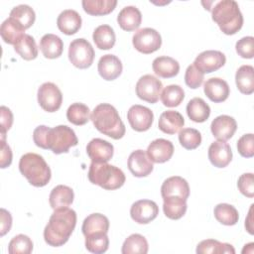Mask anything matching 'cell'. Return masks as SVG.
Returning <instances> with one entry per match:
<instances>
[{
  "mask_svg": "<svg viewBox=\"0 0 254 254\" xmlns=\"http://www.w3.org/2000/svg\"><path fill=\"white\" fill-rule=\"evenodd\" d=\"M33 140L38 147L49 149L56 155L67 153L69 148L78 143L74 131L66 125H59L54 128L40 125L33 132Z\"/></svg>",
  "mask_w": 254,
  "mask_h": 254,
  "instance_id": "1",
  "label": "cell"
},
{
  "mask_svg": "<svg viewBox=\"0 0 254 254\" xmlns=\"http://www.w3.org/2000/svg\"><path fill=\"white\" fill-rule=\"evenodd\" d=\"M76 225V213L69 207L54 209L49 222L44 229V239L47 244L60 247L65 244Z\"/></svg>",
  "mask_w": 254,
  "mask_h": 254,
  "instance_id": "2",
  "label": "cell"
},
{
  "mask_svg": "<svg viewBox=\"0 0 254 254\" xmlns=\"http://www.w3.org/2000/svg\"><path fill=\"white\" fill-rule=\"evenodd\" d=\"M90 119L100 133L112 139L118 140L125 135V125L116 108L109 103H100L95 106Z\"/></svg>",
  "mask_w": 254,
  "mask_h": 254,
  "instance_id": "3",
  "label": "cell"
},
{
  "mask_svg": "<svg viewBox=\"0 0 254 254\" xmlns=\"http://www.w3.org/2000/svg\"><path fill=\"white\" fill-rule=\"evenodd\" d=\"M207 10L211 12L212 20L225 35H234L243 26L242 13L238 3L234 0L214 2V5Z\"/></svg>",
  "mask_w": 254,
  "mask_h": 254,
  "instance_id": "4",
  "label": "cell"
},
{
  "mask_svg": "<svg viewBox=\"0 0 254 254\" xmlns=\"http://www.w3.org/2000/svg\"><path fill=\"white\" fill-rule=\"evenodd\" d=\"M19 170L28 182L37 188L48 185L52 177L49 165L42 156L36 153L24 154L19 161Z\"/></svg>",
  "mask_w": 254,
  "mask_h": 254,
  "instance_id": "5",
  "label": "cell"
},
{
  "mask_svg": "<svg viewBox=\"0 0 254 254\" xmlns=\"http://www.w3.org/2000/svg\"><path fill=\"white\" fill-rule=\"evenodd\" d=\"M87 176L91 184L97 185L107 190H114L121 188L126 181L122 170L107 162L91 161Z\"/></svg>",
  "mask_w": 254,
  "mask_h": 254,
  "instance_id": "6",
  "label": "cell"
},
{
  "mask_svg": "<svg viewBox=\"0 0 254 254\" xmlns=\"http://www.w3.org/2000/svg\"><path fill=\"white\" fill-rule=\"evenodd\" d=\"M94 50L91 44L83 39L73 40L68 47V60L77 68L84 69L89 67L94 60Z\"/></svg>",
  "mask_w": 254,
  "mask_h": 254,
  "instance_id": "7",
  "label": "cell"
},
{
  "mask_svg": "<svg viewBox=\"0 0 254 254\" xmlns=\"http://www.w3.org/2000/svg\"><path fill=\"white\" fill-rule=\"evenodd\" d=\"M134 48L145 55L158 51L162 45V38L158 31L153 28H143L135 32L132 38Z\"/></svg>",
  "mask_w": 254,
  "mask_h": 254,
  "instance_id": "8",
  "label": "cell"
},
{
  "mask_svg": "<svg viewBox=\"0 0 254 254\" xmlns=\"http://www.w3.org/2000/svg\"><path fill=\"white\" fill-rule=\"evenodd\" d=\"M37 96L40 106L47 112H56L62 106V91L53 82L43 83L38 89Z\"/></svg>",
  "mask_w": 254,
  "mask_h": 254,
  "instance_id": "9",
  "label": "cell"
},
{
  "mask_svg": "<svg viewBox=\"0 0 254 254\" xmlns=\"http://www.w3.org/2000/svg\"><path fill=\"white\" fill-rule=\"evenodd\" d=\"M163 88L162 81L152 74L141 76L136 83L137 96L149 103H156L159 100Z\"/></svg>",
  "mask_w": 254,
  "mask_h": 254,
  "instance_id": "10",
  "label": "cell"
},
{
  "mask_svg": "<svg viewBox=\"0 0 254 254\" xmlns=\"http://www.w3.org/2000/svg\"><path fill=\"white\" fill-rule=\"evenodd\" d=\"M127 119L133 130L145 132L151 128L154 121V114L148 107L135 104L129 108Z\"/></svg>",
  "mask_w": 254,
  "mask_h": 254,
  "instance_id": "11",
  "label": "cell"
},
{
  "mask_svg": "<svg viewBox=\"0 0 254 254\" xmlns=\"http://www.w3.org/2000/svg\"><path fill=\"white\" fill-rule=\"evenodd\" d=\"M226 63L225 55L219 51L208 50L200 53L194 60L193 65L203 74L210 73L222 67Z\"/></svg>",
  "mask_w": 254,
  "mask_h": 254,
  "instance_id": "12",
  "label": "cell"
},
{
  "mask_svg": "<svg viewBox=\"0 0 254 254\" xmlns=\"http://www.w3.org/2000/svg\"><path fill=\"white\" fill-rule=\"evenodd\" d=\"M159 214L157 203L150 199L135 201L130 208L131 218L139 224H147L153 221Z\"/></svg>",
  "mask_w": 254,
  "mask_h": 254,
  "instance_id": "13",
  "label": "cell"
},
{
  "mask_svg": "<svg viewBox=\"0 0 254 254\" xmlns=\"http://www.w3.org/2000/svg\"><path fill=\"white\" fill-rule=\"evenodd\" d=\"M127 166L131 174L137 178L149 176L154 169L153 162H151L147 153L143 150L133 151L129 155Z\"/></svg>",
  "mask_w": 254,
  "mask_h": 254,
  "instance_id": "14",
  "label": "cell"
},
{
  "mask_svg": "<svg viewBox=\"0 0 254 254\" xmlns=\"http://www.w3.org/2000/svg\"><path fill=\"white\" fill-rule=\"evenodd\" d=\"M162 197H182L188 199L190 196V187L188 182L180 177H170L164 181L161 187Z\"/></svg>",
  "mask_w": 254,
  "mask_h": 254,
  "instance_id": "15",
  "label": "cell"
},
{
  "mask_svg": "<svg viewBox=\"0 0 254 254\" xmlns=\"http://www.w3.org/2000/svg\"><path fill=\"white\" fill-rule=\"evenodd\" d=\"M146 153L151 162L162 164L172 158L174 154V145L167 139L159 138L149 144Z\"/></svg>",
  "mask_w": 254,
  "mask_h": 254,
  "instance_id": "16",
  "label": "cell"
},
{
  "mask_svg": "<svg viewBox=\"0 0 254 254\" xmlns=\"http://www.w3.org/2000/svg\"><path fill=\"white\" fill-rule=\"evenodd\" d=\"M237 129L235 119L228 115H219L214 118L210 124L212 135L219 141L229 140Z\"/></svg>",
  "mask_w": 254,
  "mask_h": 254,
  "instance_id": "17",
  "label": "cell"
},
{
  "mask_svg": "<svg viewBox=\"0 0 254 254\" xmlns=\"http://www.w3.org/2000/svg\"><path fill=\"white\" fill-rule=\"evenodd\" d=\"M86 153L92 162H108L113 157L114 148L108 141L94 138L87 144Z\"/></svg>",
  "mask_w": 254,
  "mask_h": 254,
  "instance_id": "18",
  "label": "cell"
},
{
  "mask_svg": "<svg viewBox=\"0 0 254 254\" xmlns=\"http://www.w3.org/2000/svg\"><path fill=\"white\" fill-rule=\"evenodd\" d=\"M203 91L205 95L214 103L225 101L230 93L228 83L219 77H211L203 84Z\"/></svg>",
  "mask_w": 254,
  "mask_h": 254,
  "instance_id": "19",
  "label": "cell"
},
{
  "mask_svg": "<svg viewBox=\"0 0 254 254\" xmlns=\"http://www.w3.org/2000/svg\"><path fill=\"white\" fill-rule=\"evenodd\" d=\"M208 159L216 168H225L232 160V151L225 141H214L208 148Z\"/></svg>",
  "mask_w": 254,
  "mask_h": 254,
  "instance_id": "20",
  "label": "cell"
},
{
  "mask_svg": "<svg viewBox=\"0 0 254 254\" xmlns=\"http://www.w3.org/2000/svg\"><path fill=\"white\" fill-rule=\"evenodd\" d=\"M97 69L103 79L114 80L121 74L123 66L121 61L116 56L107 54L99 59Z\"/></svg>",
  "mask_w": 254,
  "mask_h": 254,
  "instance_id": "21",
  "label": "cell"
},
{
  "mask_svg": "<svg viewBox=\"0 0 254 254\" xmlns=\"http://www.w3.org/2000/svg\"><path fill=\"white\" fill-rule=\"evenodd\" d=\"M185 125V119L183 115L175 110L164 111L159 118L158 127L159 129L168 134L174 135L178 133Z\"/></svg>",
  "mask_w": 254,
  "mask_h": 254,
  "instance_id": "22",
  "label": "cell"
},
{
  "mask_svg": "<svg viewBox=\"0 0 254 254\" xmlns=\"http://www.w3.org/2000/svg\"><path fill=\"white\" fill-rule=\"evenodd\" d=\"M57 26L62 33L68 36L73 35L81 27V17L75 10H64L58 16Z\"/></svg>",
  "mask_w": 254,
  "mask_h": 254,
  "instance_id": "23",
  "label": "cell"
},
{
  "mask_svg": "<svg viewBox=\"0 0 254 254\" xmlns=\"http://www.w3.org/2000/svg\"><path fill=\"white\" fill-rule=\"evenodd\" d=\"M117 22L122 30L131 32L140 27L142 22V14L137 7L126 6L119 12Z\"/></svg>",
  "mask_w": 254,
  "mask_h": 254,
  "instance_id": "24",
  "label": "cell"
},
{
  "mask_svg": "<svg viewBox=\"0 0 254 254\" xmlns=\"http://www.w3.org/2000/svg\"><path fill=\"white\" fill-rule=\"evenodd\" d=\"M152 68L156 75L163 78H171L179 73L180 64L171 57L162 56L153 61Z\"/></svg>",
  "mask_w": 254,
  "mask_h": 254,
  "instance_id": "25",
  "label": "cell"
},
{
  "mask_svg": "<svg viewBox=\"0 0 254 254\" xmlns=\"http://www.w3.org/2000/svg\"><path fill=\"white\" fill-rule=\"evenodd\" d=\"M73 198L74 193L71 188L64 185H59L52 190L49 201L51 207L57 209L61 207H68L73 202Z\"/></svg>",
  "mask_w": 254,
  "mask_h": 254,
  "instance_id": "26",
  "label": "cell"
},
{
  "mask_svg": "<svg viewBox=\"0 0 254 254\" xmlns=\"http://www.w3.org/2000/svg\"><path fill=\"white\" fill-rule=\"evenodd\" d=\"M40 50L45 58L57 59L62 56L64 43L62 39L55 34H46L40 41Z\"/></svg>",
  "mask_w": 254,
  "mask_h": 254,
  "instance_id": "27",
  "label": "cell"
},
{
  "mask_svg": "<svg viewBox=\"0 0 254 254\" xmlns=\"http://www.w3.org/2000/svg\"><path fill=\"white\" fill-rule=\"evenodd\" d=\"M24 32H25V29L11 17L6 19L1 24L0 35L2 37V40L6 44L15 46L21 40V38L25 35Z\"/></svg>",
  "mask_w": 254,
  "mask_h": 254,
  "instance_id": "28",
  "label": "cell"
},
{
  "mask_svg": "<svg viewBox=\"0 0 254 254\" xmlns=\"http://www.w3.org/2000/svg\"><path fill=\"white\" fill-rule=\"evenodd\" d=\"M235 82L241 93L252 94L254 92V67L249 64L241 65L236 71Z\"/></svg>",
  "mask_w": 254,
  "mask_h": 254,
  "instance_id": "29",
  "label": "cell"
},
{
  "mask_svg": "<svg viewBox=\"0 0 254 254\" xmlns=\"http://www.w3.org/2000/svg\"><path fill=\"white\" fill-rule=\"evenodd\" d=\"M109 229L108 218L101 213H91L83 220L81 230L84 236L104 232L107 233Z\"/></svg>",
  "mask_w": 254,
  "mask_h": 254,
  "instance_id": "30",
  "label": "cell"
},
{
  "mask_svg": "<svg viewBox=\"0 0 254 254\" xmlns=\"http://www.w3.org/2000/svg\"><path fill=\"white\" fill-rule=\"evenodd\" d=\"M187 114L191 121L202 123L208 119L210 115V107L202 98L193 97L188 102Z\"/></svg>",
  "mask_w": 254,
  "mask_h": 254,
  "instance_id": "31",
  "label": "cell"
},
{
  "mask_svg": "<svg viewBox=\"0 0 254 254\" xmlns=\"http://www.w3.org/2000/svg\"><path fill=\"white\" fill-rule=\"evenodd\" d=\"M92 39L99 50H110L115 45L116 35L109 25L103 24L93 31Z\"/></svg>",
  "mask_w": 254,
  "mask_h": 254,
  "instance_id": "32",
  "label": "cell"
},
{
  "mask_svg": "<svg viewBox=\"0 0 254 254\" xmlns=\"http://www.w3.org/2000/svg\"><path fill=\"white\" fill-rule=\"evenodd\" d=\"M83 10L91 16H103L111 13L116 5V0H83Z\"/></svg>",
  "mask_w": 254,
  "mask_h": 254,
  "instance_id": "33",
  "label": "cell"
},
{
  "mask_svg": "<svg viewBox=\"0 0 254 254\" xmlns=\"http://www.w3.org/2000/svg\"><path fill=\"white\" fill-rule=\"evenodd\" d=\"M163 199V210L168 218L177 220L185 215L188 208L187 199L182 197H165Z\"/></svg>",
  "mask_w": 254,
  "mask_h": 254,
  "instance_id": "34",
  "label": "cell"
},
{
  "mask_svg": "<svg viewBox=\"0 0 254 254\" xmlns=\"http://www.w3.org/2000/svg\"><path fill=\"white\" fill-rule=\"evenodd\" d=\"M197 254H234L235 250L231 244L222 243L215 239H205L196 246Z\"/></svg>",
  "mask_w": 254,
  "mask_h": 254,
  "instance_id": "35",
  "label": "cell"
},
{
  "mask_svg": "<svg viewBox=\"0 0 254 254\" xmlns=\"http://www.w3.org/2000/svg\"><path fill=\"white\" fill-rule=\"evenodd\" d=\"M149 246L146 238L138 233L131 234L123 242L122 254H146Z\"/></svg>",
  "mask_w": 254,
  "mask_h": 254,
  "instance_id": "36",
  "label": "cell"
},
{
  "mask_svg": "<svg viewBox=\"0 0 254 254\" xmlns=\"http://www.w3.org/2000/svg\"><path fill=\"white\" fill-rule=\"evenodd\" d=\"M213 214L218 222L227 226L235 225L239 219L237 209L228 203H218L214 207Z\"/></svg>",
  "mask_w": 254,
  "mask_h": 254,
  "instance_id": "37",
  "label": "cell"
},
{
  "mask_svg": "<svg viewBox=\"0 0 254 254\" xmlns=\"http://www.w3.org/2000/svg\"><path fill=\"white\" fill-rule=\"evenodd\" d=\"M14 50L25 61H32L38 57V47L35 39L28 34H25L21 38L14 46Z\"/></svg>",
  "mask_w": 254,
  "mask_h": 254,
  "instance_id": "38",
  "label": "cell"
},
{
  "mask_svg": "<svg viewBox=\"0 0 254 254\" xmlns=\"http://www.w3.org/2000/svg\"><path fill=\"white\" fill-rule=\"evenodd\" d=\"M66 118L71 124L81 126L90 120V110L87 105L80 102H75L69 105L67 108Z\"/></svg>",
  "mask_w": 254,
  "mask_h": 254,
  "instance_id": "39",
  "label": "cell"
},
{
  "mask_svg": "<svg viewBox=\"0 0 254 254\" xmlns=\"http://www.w3.org/2000/svg\"><path fill=\"white\" fill-rule=\"evenodd\" d=\"M10 17L17 21L25 30L29 29L36 20L35 11L26 4L15 6L10 12Z\"/></svg>",
  "mask_w": 254,
  "mask_h": 254,
  "instance_id": "40",
  "label": "cell"
},
{
  "mask_svg": "<svg viewBox=\"0 0 254 254\" xmlns=\"http://www.w3.org/2000/svg\"><path fill=\"white\" fill-rule=\"evenodd\" d=\"M162 103L167 107H177L179 106L185 98V91L183 87L177 84H171L166 86L161 95Z\"/></svg>",
  "mask_w": 254,
  "mask_h": 254,
  "instance_id": "41",
  "label": "cell"
},
{
  "mask_svg": "<svg viewBox=\"0 0 254 254\" xmlns=\"http://www.w3.org/2000/svg\"><path fill=\"white\" fill-rule=\"evenodd\" d=\"M109 247V238L107 233L99 232L85 236V248L94 254H101L107 251Z\"/></svg>",
  "mask_w": 254,
  "mask_h": 254,
  "instance_id": "42",
  "label": "cell"
},
{
  "mask_svg": "<svg viewBox=\"0 0 254 254\" xmlns=\"http://www.w3.org/2000/svg\"><path fill=\"white\" fill-rule=\"evenodd\" d=\"M33 251V241L25 234L14 236L8 245L9 254H30Z\"/></svg>",
  "mask_w": 254,
  "mask_h": 254,
  "instance_id": "43",
  "label": "cell"
},
{
  "mask_svg": "<svg viewBox=\"0 0 254 254\" xmlns=\"http://www.w3.org/2000/svg\"><path fill=\"white\" fill-rule=\"evenodd\" d=\"M179 141L187 150L196 149L201 143V134L194 128H183L179 132Z\"/></svg>",
  "mask_w": 254,
  "mask_h": 254,
  "instance_id": "44",
  "label": "cell"
},
{
  "mask_svg": "<svg viewBox=\"0 0 254 254\" xmlns=\"http://www.w3.org/2000/svg\"><path fill=\"white\" fill-rule=\"evenodd\" d=\"M235 50L241 58L252 59L254 57V38L252 36L241 38L237 41Z\"/></svg>",
  "mask_w": 254,
  "mask_h": 254,
  "instance_id": "45",
  "label": "cell"
},
{
  "mask_svg": "<svg viewBox=\"0 0 254 254\" xmlns=\"http://www.w3.org/2000/svg\"><path fill=\"white\" fill-rule=\"evenodd\" d=\"M237 150L244 158H252L254 156V137L252 133L244 134L238 139Z\"/></svg>",
  "mask_w": 254,
  "mask_h": 254,
  "instance_id": "46",
  "label": "cell"
},
{
  "mask_svg": "<svg viewBox=\"0 0 254 254\" xmlns=\"http://www.w3.org/2000/svg\"><path fill=\"white\" fill-rule=\"evenodd\" d=\"M203 81V73L198 70L193 64L188 66L185 73V82L186 84L192 89L198 88Z\"/></svg>",
  "mask_w": 254,
  "mask_h": 254,
  "instance_id": "47",
  "label": "cell"
},
{
  "mask_svg": "<svg viewBox=\"0 0 254 254\" xmlns=\"http://www.w3.org/2000/svg\"><path fill=\"white\" fill-rule=\"evenodd\" d=\"M237 187L239 191L249 197L252 198L254 196V176L252 173H245L241 175L237 181Z\"/></svg>",
  "mask_w": 254,
  "mask_h": 254,
  "instance_id": "48",
  "label": "cell"
},
{
  "mask_svg": "<svg viewBox=\"0 0 254 254\" xmlns=\"http://www.w3.org/2000/svg\"><path fill=\"white\" fill-rule=\"evenodd\" d=\"M0 112H1V139H5L6 138V132L12 127L13 124V114L12 111L2 105L0 107Z\"/></svg>",
  "mask_w": 254,
  "mask_h": 254,
  "instance_id": "49",
  "label": "cell"
},
{
  "mask_svg": "<svg viewBox=\"0 0 254 254\" xmlns=\"http://www.w3.org/2000/svg\"><path fill=\"white\" fill-rule=\"evenodd\" d=\"M12 151L10 146L6 143L5 139H1V153H0V166L2 169L9 167L12 163Z\"/></svg>",
  "mask_w": 254,
  "mask_h": 254,
  "instance_id": "50",
  "label": "cell"
},
{
  "mask_svg": "<svg viewBox=\"0 0 254 254\" xmlns=\"http://www.w3.org/2000/svg\"><path fill=\"white\" fill-rule=\"evenodd\" d=\"M1 230H0V235L4 236L7 232L10 231L11 226H12V216L11 213L4 209L1 208Z\"/></svg>",
  "mask_w": 254,
  "mask_h": 254,
  "instance_id": "51",
  "label": "cell"
},
{
  "mask_svg": "<svg viewBox=\"0 0 254 254\" xmlns=\"http://www.w3.org/2000/svg\"><path fill=\"white\" fill-rule=\"evenodd\" d=\"M253 206L254 204H251L249 212H248V216L245 219V228L248 231L249 234L253 235L254 234V225H253Z\"/></svg>",
  "mask_w": 254,
  "mask_h": 254,
  "instance_id": "52",
  "label": "cell"
}]
</instances>
